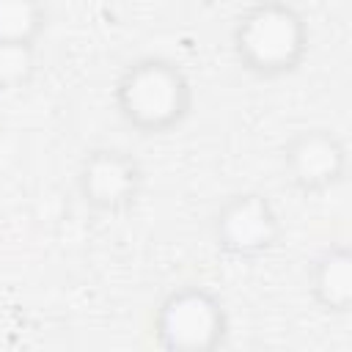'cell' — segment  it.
I'll return each mask as SVG.
<instances>
[{"label": "cell", "mask_w": 352, "mask_h": 352, "mask_svg": "<svg viewBox=\"0 0 352 352\" xmlns=\"http://www.w3.org/2000/svg\"><path fill=\"white\" fill-rule=\"evenodd\" d=\"M113 104L121 121L143 138L170 135L195 104L187 72L165 55H140L129 60L113 88Z\"/></svg>", "instance_id": "obj_1"}, {"label": "cell", "mask_w": 352, "mask_h": 352, "mask_svg": "<svg viewBox=\"0 0 352 352\" xmlns=\"http://www.w3.org/2000/svg\"><path fill=\"white\" fill-rule=\"evenodd\" d=\"M231 50L248 74L278 80L302 66L311 50V30L289 0H256L231 28Z\"/></svg>", "instance_id": "obj_2"}, {"label": "cell", "mask_w": 352, "mask_h": 352, "mask_svg": "<svg viewBox=\"0 0 352 352\" xmlns=\"http://www.w3.org/2000/svg\"><path fill=\"white\" fill-rule=\"evenodd\" d=\"M151 333L165 352H214L228 338V314L209 286L182 283L154 308Z\"/></svg>", "instance_id": "obj_3"}, {"label": "cell", "mask_w": 352, "mask_h": 352, "mask_svg": "<svg viewBox=\"0 0 352 352\" xmlns=\"http://www.w3.org/2000/svg\"><path fill=\"white\" fill-rule=\"evenodd\" d=\"M214 248L228 258H261L283 239V220L275 204L258 190L228 195L209 223Z\"/></svg>", "instance_id": "obj_4"}, {"label": "cell", "mask_w": 352, "mask_h": 352, "mask_svg": "<svg viewBox=\"0 0 352 352\" xmlns=\"http://www.w3.org/2000/svg\"><path fill=\"white\" fill-rule=\"evenodd\" d=\"M74 184L80 201L91 212L113 217L129 212L138 204L146 187V170L129 151L116 146H96L80 160Z\"/></svg>", "instance_id": "obj_5"}, {"label": "cell", "mask_w": 352, "mask_h": 352, "mask_svg": "<svg viewBox=\"0 0 352 352\" xmlns=\"http://www.w3.org/2000/svg\"><path fill=\"white\" fill-rule=\"evenodd\" d=\"M280 165L294 190L302 195H322L346 179L349 151L341 135L327 126H308L289 135L280 148Z\"/></svg>", "instance_id": "obj_6"}, {"label": "cell", "mask_w": 352, "mask_h": 352, "mask_svg": "<svg viewBox=\"0 0 352 352\" xmlns=\"http://www.w3.org/2000/svg\"><path fill=\"white\" fill-rule=\"evenodd\" d=\"M308 292L319 311L346 316L352 311V250L344 242L327 245L311 264Z\"/></svg>", "instance_id": "obj_7"}, {"label": "cell", "mask_w": 352, "mask_h": 352, "mask_svg": "<svg viewBox=\"0 0 352 352\" xmlns=\"http://www.w3.org/2000/svg\"><path fill=\"white\" fill-rule=\"evenodd\" d=\"M47 30L41 0H0V50H36Z\"/></svg>", "instance_id": "obj_8"}, {"label": "cell", "mask_w": 352, "mask_h": 352, "mask_svg": "<svg viewBox=\"0 0 352 352\" xmlns=\"http://www.w3.org/2000/svg\"><path fill=\"white\" fill-rule=\"evenodd\" d=\"M33 50H0V85H19L30 74Z\"/></svg>", "instance_id": "obj_9"}]
</instances>
